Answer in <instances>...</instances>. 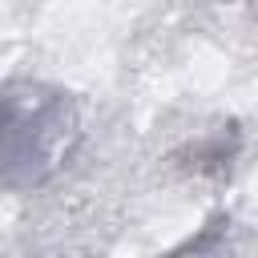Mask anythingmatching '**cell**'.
<instances>
[{"instance_id": "6da1fadb", "label": "cell", "mask_w": 258, "mask_h": 258, "mask_svg": "<svg viewBox=\"0 0 258 258\" xmlns=\"http://www.w3.org/2000/svg\"><path fill=\"white\" fill-rule=\"evenodd\" d=\"M73 113L60 93L32 85L0 93V181L40 185L69 149Z\"/></svg>"}]
</instances>
